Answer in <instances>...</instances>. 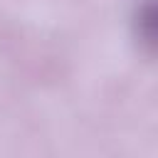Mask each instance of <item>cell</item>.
Wrapping results in <instances>:
<instances>
[{
  "label": "cell",
  "instance_id": "6da1fadb",
  "mask_svg": "<svg viewBox=\"0 0 158 158\" xmlns=\"http://www.w3.org/2000/svg\"><path fill=\"white\" fill-rule=\"evenodd\" d=\"M131 30L138 47L158 57V0H141L131 15Z\"/></svg>",
  "mask_w": 158,
  "mask_h": 158
}]
</instances>
